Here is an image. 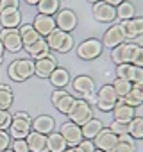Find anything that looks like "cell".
Listing matches in <instances>:
<instances>
[{
	"mask_svg": "<svg viewBox=\"0 0 143 152\" xmlns=\"http://www.w3.org/2000/svg\"><path fill=\"white\" fill-rule=\"evenodd\" d=\"M47 45L50 50H55V52H61V54H66L74 48V36L70 32H64V31H59V29H54L47 38H45Z\"/></svg>",
	"mask_w": 143,
	"mask_h": 152,
	"instance_id": "obj_1",
	"label": "cell"
},
{
	"mask_svg": "<svg viewBox=\"0 0 143 152\" xmlns=\"http://www.w3.org/2000/svg\"><path fill=\"white\" fill-rule=\"evenodd\" d=\"M31 131H32V120H31L29 113H25V111L15 113L11 125H9V136L13 140H22V138H27V134Z\"/></svg>",
	"mask_w": 143,
	"mask_h": 152,
	"instance_id": "obj_2",
	"label": "cell"
},
{
	"mask_svg": "<svg viewBox=\"0 0 143 152\" xmlns=\"http://www.w3.org/2000/svg\"><path fill=\"white\" fill-rule=\"evenodd\" d=\"M9 77L16 83H23L34 75V61L32 59H16L7 68Z\"/></svg>",
	"mask_w": 143,
	"mask_h": 152,
	"instance_id": "obj_3",
	"label": "cell"
},
{
	"mask_svg": "<svg viewBox=\"0 0 143 152\" xmlns=\"http://www.w3.org/2000/svg\"><path fill=\"white\" fill-rule=\"evenodd\" d=\"M68 118H70V122H74L77 125H84L88 120L93 118V109L84 99H75L72 109L68 111Z\"/></svg>",
	"mask_w": 143,
	"mask_h": 152,
	"instance_id": "obj_4",
	"label": "cell"
},
{
	"mask_svg": "<svg viewBox=\"0 0 143 152\" xmlns=\"http://www.w3.org/2000/svg\"><path fill=\"white\" fill-rule=\"evenodd\" d=\"M102 50H104V45H102L100 39H97V38H88V39H84V41L77 47V56H79L81 59H84V61H93V59H97V57L102 54Z\"/></svg>",
	"mask_w": 143,
	"mask_h": 152,
	"instance_id": "obj_5",
	"label": "cell"
},
{
	"mask_svg": "<svg viewBox=\"0 0 143 152\" xmlns=\"http://www.w3.org/2000/svg\"><path fill=\"white\" fill-rule=\"evenodd\" d=\"M116 100H118V95L115 93V88H113L111 84H104V86L97 91V104H95V106H97L100 111L107 113V111H113Z\"/></svg>",
	"mask_w": 143,
	"mask_h": 152,
	"instance_id": "obj_6",
	"label": "cell"
},
{
	"mask_svg": "<svg viewBox=\"0 0 143 152\" xmlns=\"http://www.w3.org/2000/svg\"><path fill=\"white\" fill-rule=\"evenodd\" d=\"M123 41H127V36H125L122 23H113L102 36V45L106 48H115L116 45H120Z\"/></svg>",
	"mask_w": 143,
	"mask_h": 152,
	"instance_id": "obj_7",
	"label": "cell"
},
{
	"mask_svg": "<svg viewBox=\"0 0 143 152\" xmlns=\"http://www.w3.org/2000/svg\"><path fill=\"white\" fill-rule=\"evenodd\" d=\"M0 41H2V45H4V48L7 52H13V54L20 52L23 48L18 29H2L0 31Z\"/></svg>",
	"mask_w": 143,
	"mask_h": 152,
	"instance_id": "obj_8",
	"label": "cell"
},
{
	"mask_svg": "<svg viewBox=\"0 0 143 152\" xmlns=\"http://www.w3.org/2000/svg\"><path fill=\"white\" fill-rule=\"evenodd\" d=\"M136 43H129V41H123L120 45H116L115 48H111V61L115 64H122V63H131L132 59V54L136 50Z\"/></svg>",
	"mask_w": 143,
	"mask_h": 152,
	"instance_id": "obj_9",
	"label": "cell"
},
{
	"mask_svg": "<svg viewBox=\"0 0 143 152\" xmlns=\"http://www.w3.org/2000/svg\"><path fill=\"white\" fill-rule=\"evenodd\" d=\"M61 136L64 138V141L68 143V147H77L82 140V131H81V125L74 124V122H64L59 129Z\"/></svg>",
	"mask_w": 143,
	"mask_h": 152,
	"instance_id": "obj_10",
	"label": "cell"
},
{
	"mask_svg": "<svg viewBox=\"0 0 143 152\" xmlns=\"http://www.w3.org/2000/svg\"><path fill=\"white\" fill-rule=\"evenodd\" d=\"M54 20H55V27L59 31H64V32H72L77 27V15L72 9H61V11H57L55 16H54Z\"/></svg>",
	"mask_w": 143,
	"mask_h": 152,
	"instance_id": "obj_11",
	"label": "cell"
},
{
	"mask_svg": "<svg viewBox=\"0 0 143 152\" xmlns=\"http://www.w3.org/2000/svg\"><path fill=\"white\" fill-rule=\"evenodd\" d=\"M74 102H75V97H72V95H70L66 90H63V88H55V91L52 93V104H54V107H55L59 113H63V115H68V111L72 109Z\"/></svg>",
	"mask_w": 143,
	"mask_h": 152,
	"instance_id": "obj_12",
	"label": "cell"
},
{
	"mask_svg": "<svg viewBox=\"0 0 143 152\" xmlns=\"http://www.w3.org/2000/svg\"><path fill=\"white\" fill-rule=\"evenodd\" d=\"M91 13H93V18L100 23H111L116 20V9L106 2H95L93 7H91Z\"/></svg>",
	"mask_w": 143,
	"mask_h": 152,
	"instance_id": "obj_13",
	"label": "cell"
},
{
	"mask_svg": "<svg viewBox=\"0 0 143 152\" xmlns=\"http://www.w3.org/2000/svg\"><path fill=\"white\" fill-rule=\"evenodd\" d=\"M93 143H95V147L98 148V150H104V152H111L113 150V147L118 143V136L107 127H102V131L93 138Z\"/></svg>",
	"mask_w": 143,
	"mask_h": 152,
	"instance_id": "obj_14",
	"label": "cell"
},
{
	"mask_svg": "<svg viewBox=\"0 0 143 152\" xmlns=\"http://www.w3.org/2000/svg\"><path fill=\"white\" fill-rule=\"evenodd\" d=\"M55 68H57V61H55V57L52 54L34 61V75H38V77H41V79H48L50 73Z\"/></svg>",
	"mask_w": 143,
	"mask_h": 152,
	"instance_id": "obj_15",
	"label": "cell"
},
{
	"mask_svg": "<svg viewBox=\"0 0 143 152\" xmlns=\"http://www.w3.org/2000/svg\"><path fill=\"white\" fill-rule=\"evenodd\" d=\"M72 88L74 91H77L82 99L90 93H95L97 91V86H95V81L90 77V75H77V77L72 81Z\"/></svg>",
	"mask_w": 143,
	"mask_h": 152,
	"instance_id": "obj_16",
	"label": "cell"
},
{
	"mask_svg": "<svg viewBox=\"0 0 143 152\" xmlns=\"http://www.w3.org/2000/svg\"><path fill=\"white\" fill-rule=\"evenodd\" d=\"M32 27L36 29V32L41 36V38H47L54 29H57L55 27V20H54V16H48V15H36V18H34V22H32Z\"/></svg>",
	"mask_w": 143,
	"mask_h": 152,
	"instance_id": "obj_17",
	"label": "cell"
},
{
	"mask_svg": "<svg viewBox=\"0 0 143 152\" xmlns=\"http://www.w3.org/2000/svg\"><path fill=\"white\" fill-rule=\"evenodd\" d=\"M113 115H115V120L116 122H122V124H129L134 116H136V107H131L123 102V99L118 97L115 107H113Z\"/></svg>",
	"mask_w": 143,
	"mask_h": 152,
	"instance_id": "obj_18",
	"label": "cell"
},
{
	"mask_svg": "<svg viewBox=\"0 0 143 152\" xmlns=\"http://www.w3.org/2000/svg\"><path fill=\"white\" fill-rule=\"evenodd\" d=\"M22 23L20 9H4L0 11V25L4 29H18Z\"/></svg>",
	"mask_w": 143,
	"mask_h": 152,
	"instance_id": "obj_19",
	"label": "cell"
},
{
	"mask_svg": "<svg viewBox=\"0 0 143 152\" xmlns=\"http://www.w3.org/2000/svg\"><path fill=\"white\" fill-rule=\"evenodd\" d=\"M27 145H29V152H48L47 148V134L31 131L25 138Z\"/></svg>",
	"mask_w": 143,
	"mask_h": 152,
	"instance_id": "obj_20",
	"label": "cell"
},
{
	"mask_svg": "<svg viewBox=\"0 0 143 152\" xmlns=\"http://www.w3.org/2000/svg\"><path fill=\"white\" fill-rule=\"evenodd\" d=\"M120 23H122V27L125 31L127 41L143 34V16H134V18L125 20V22H120Z\"/></svg>",
	"mask_w": 143,
	"mask_h": 152,
	"instance_id": "obj_21",
	"label": "cell"
},
{
	"mask_svg": "<svg viewBox=\"0 0 143 152\" xmlns=\"http://www.w3.org/2000/svg\"><path fill=\"white\" fill-rule=\"evenodd\" d=\"M55 129V122L48 115H39L32 120V131L41 132V134H50Z\"/></svg>",
	"mask_w": 143,
	"mask_h": 152,
	"instance_id": "obj_22",
	"label": "cell"
},
{
	"mask_svg": "<svg viewBox=\"0 0 143 152\" xmlns=\"http://www.w3.org/2000/svg\"><path fill=\"white\" fill-rule=\"evenodd\" d=\"M23 48H25V52H27L31 57H34V59H41V57H45V56L50 54V48H48L45 38H39L38 41H34V43H31V45H27V47H23Z\"/></svg>",
	"mask_w": 143,
	"mask_h": 152,
	"instance_id": "obj_23",
	"label": "cell"
},
{
	"mask_svg": "<svg viewBox=\"0 0 143 152\" xmlns=\"http://www.w3.org/2000/svg\"><path fill=\"white\" fill-rule=\"evenodd\" d=\"M122 99H123V102H125L127 106H131V107L141 106V104H143V84H132L131 91H129L125 97H122Z\"/></svg>",
	"mask_w": 143,
	"mask_h": 152,
	"instance_id": "obj_24",
	"label": "cell"
},
{
	"mask_svg": "<svg viewBox=\"0 0 143 152\" xmlns=\"http://www.w3.org/2000/svg\"><path fill=\"white\" fill-rule=\"evenodd\" d=\"M48 79H50V83H52L54 88H64V86L70 84V72H68L66 68L57 66V68L50 73Z\"/></svg>",
	"mask_w": 143,
	"mask_h": 152,
	"instance_id": "obj_25",
	"label": "cell"
},
{
	"mask_svg": "<svg viewBox=\"0 0 143 152\" xmlns=\"http://www.w3.org/2000/svg\"><path fill=\"white\" fill-rule=\"evenodd\" d=\"M66 147H68V143L64 141L61 132L52 131L50 134H47V148H48V152H63Z\"/></svg>",
	"mask_w": 143,
	"mask_h": 152,
	"instance_id": "obj_26",
	"label": "cell"
},
{
	"mask_svg": "<svg viewBox=\"0 0 143 152\" xmlns=\"http://www.w3.org/2000/svg\"><path fill=\"white\" fill-rule=\"evenodd\" d=\"M18 32H20V38H22V43H23V47H27V45H31V43H34V41H38V39L41 38V36L36 32V29L32 27V23L20 25Z\"/></svg>",
	"mask_w": 143,
	"mask_h": 152,
	"instance_id": "obj_27",
	"label": "cell"
},
{
	"mask_svg": "<svg viewBox=\"0 0 143 152\" xmlns=\"http://www.w3.org/2000/svg\"><path fill=\"white\" fill-rule=\"evenodd\" d=\"M102 122L100 120H97V118H91V120H88L84 125H81V131H82V138H86V140H93L100 131H102Z\"/></svg>",
	"mask_w": 143,
	"mask_h": 152,
	"instance_id": "obj_28",
	"label": "cell"
},
{
	"mask_svg": "<svg viewBox=\"0 0 143 152\" xmlns=\"http://www.w3.org/2000/svg\"><path fill=\"white\" fill-rule=\"evenodd\" d=\"M115 9H116V18L120 22H125V20H131V18L136 16V7H134V4L129 2V0H123V2L118 4Z\"/></svg>",
	"mask_w": 143,
	"mask_h": 152,
	"instance_id": "obj_29",
	"label": "cell"
},
{
	"mask_svg": "<svg viewBox=\"0 0 143 152\" xmlns=\"http://www.w3.org/2000/svg\"><path fill=\"white\" fill-rule=\"evenodd\" d=\"M59 4H61V0H39L36 6H38V13L39 15L54 16L59 11Z\"/></svg>",
	"mask_w": 143,
	"mask_h": 152,
	"instance_id": "obj_30",
	"label": "cell"
},
{
	"mask_svg": "<svg viewBox=\"0 0 143 152\" xmlns=\"http://www.w3.org/2000/svg\"><path fill=\"white\" fill-rule=\"evenodd\" d=\"M15 100V93L7 84H0V109H9Z\"/></svg>",
	"mask_w": 143,
	"mask_h": 152,
	"instance_id": "obj_31",
	"label": "cell"
},
{
	"mask_svg": "<svg viewBox=\"0 0 143 152\" xmlns=\"http://www.w3.org/2000/svg\"><path fill=\"white\" fill-rule=\"evenodd\" d=\"M129 134L134 140H143V116H134L129 122Z\"/></svg>",
	"mask_w": 143,
	"mask_h": 152,
	"instance_id": "obj_32",
	"label": "cell"
},
{
	"mask_svg": "<svg viewBox=\"0 0 143 152\" xmlns=\"http://www.w3.org/2000/svg\"><path fill=\"white\" fill-rule=\"evenodd\" d=\"M111 86L115 88V93L122 99V97H125V95L131 91L132 83H131V81H127V79H120V77H116V79H115V83H113Z\"/></svg>",
	"mask_w": 143,
	"mask_h": 152,
	"instance_id": "obj_33",
	"label": "cell"
},
{
	"mask_svg": "<svg viewBox=\"0 0 143 152\" xmlns=\"http://www.w3.org/2000/svg\"><path fill=\"white\" fill-rule=\"evenodd\" d=\"M132 73H134V64H131V63H122L116 66V77H120V79L132 81Z\"/></svg>",
	"mask_w": 143,
	"mask_h": 152,
	"instance_id": "obj_34",
	"label": "cell"
},
{
	"mask_svg": "<svg viewBox=\"0 0 143 152\" xmlns=\"http://www.w3.org/2000/svg\"><path fill=\"white\" fill-rule=\"evenodd\" d=\"M111 152H136V143L134 141H118Z\"/></svg>",
	"mask_w": 143,
	"mask_h": 152,
	"instance_id": "obj_35",
	"label": "cell"
},
{
	"mask_svg": "<svg viewBox=\"0 0 143 152\" xmlns=\"http://www.w3.org/2000/svg\"><path fill=\"white\" fill-rule=\"evenodd\" d=\"M11 120H13V115H11L7 109H0V129H2V131L9 129Z\"/></svg>",
	"mask_w": 143,
	"mask_h": 152,
	"instance_id": "obj_36",
	"label": "cell"
},
{
	"mask_svg": "<svg viewBox=\"0 0 143 152\" xmlns=\"http://www.w3.org/2000/svg\"><path fill=\"white\" fill-rule=\"evenodd\" d=\"M9 148H13L15 152H29V145H27L25 138H22V140H13L11 145H9Z\"/></svg>",
	"mask_w": 143,
	"mask_h": 152,
	"instance_id": "obj_37",
	"label": "cell"
},
{
	"mask_svg": "<svg viewBox=\"0 0 143 152\" xmlns=\"http://www.w3.org/2000/svg\"><path fill=\"white\" fill-rule=\"evenodd\" d=\"M77 150H79V152H95L97 147H95L93 140H86V138H82L81 143L77 145Z\"/></svg>",
	"mask_w": 143,
	"mask_h": 152,
	"instance_id": "obj_38",
	"label": "cell"
},
{
	"mask_svg": "<svg viewBox=\"0 0 143 152\" xmlns=\"http://www.w3.org/2000/svg\"><path fill=\"white\" fill-rule=\"evenodd\" d=\"M116 136H120V134H125V132H129V124H122V122H116V120H113V124H111V127H109Z\"/></svg>",
	"mask_w": 143,
	"mask_h": 152,
	"instance_id": "obj_39",
	"label": "cell"
},
{
	"mask_svg": "<svg viewBox=\"0 0 143 152\" xmlns=\"http://www.w3.org/2000/svg\"><path fill=\"white\" fill-rule=\"evenodd\" d=\"M131 64L143 68V47H139V45L136 47V50L132 54V59H131Z\"/></svg>",
	"mask_w": 143,
	"mask_h": 152,
	"instance_id": "obj_40",
	"label": "cell"
},
{
	"mask_svg": "<svg viewBox=\"0 0 143 152\" xmlns=\"http://www.w3.org/2000/svg\"><path fill=\"white\" fill-rule=\"evenodd\" d=\"M9 145H11V136H9V132L0 129V152L6 150V148H9Z\"/></svg>",
	"mask_w": 143,
	"mask_h": 152,
	"instance_id": "obj_41",
	"label": "cell"
},
{
	"mask_svg": "<svg viewBox=\"0 0 143 152\" xmlns=\"http://www.w3.org/2000/svg\"><path fill=\"white\" fill-rule=\"evenodd\" d=\"M20 0H0V11L4 9H18Z\"/></svg>",
	"mask_w": 143,
	"mask_h": 152,
	"instance_id": "obj_42",
	"label": "cell"
},
{
	"mask_svg": "<svg viewBox=\"0 0 143 152\" xmlns=\"http://www.w3.org/2000/svg\"><path fill=\"white\" fill-rule=\"evenodd\" d=\"M132 84H143V68L134 66V73H132Z\"/></svg>",
	"mask_w": 143,
	"mask_h": 152,
	"instance_id": "obj_43",
	"label": "cell"
},
{
	"mask_svg": "<svg viewBox=\"0 0 143 152\" xmlns=\"http://www.w3.org/2000/svg\"><path fill=\"white\" fill-rule=\"evenodd\" d=\"M84 100H86L90 106H95V104H97V91H95V93H90V95H86V97H84Z\"/></svg>",
	"mask_w": 143,
	"mask_h": 152,
	"instance_id": "obj_44",
	"label": "cell"
},
{
	"mask_svg": "<svg viewBox=\"0 0 143 152\" xmlns=\"http://www.w3.org/2000/svg\"><path fill=\"white\" fill-rule=\"evenodd\" d=\"M102 2H106V4H109V6H113V7H116L118 4L123 2V0H102Z\"/></svg>",
	"mask_w": 143,
	"mask_h": 152,
	"instance_id": "obj_45",
	"label": "cell"
},
{
	"mask_svg": "<svg viewBox=\"0 0 143 152\" xmlns=\"http://www.w3.org/2000/svg\"><path fill=\"white\" fill-rule=\"evenodd\" d=\"M4 52H6V48H4L2 41H0V64H2V59H4Z\"/></svg>",
	"mask_w": 143,
	"mask_h": 152,
	"instance_id": "obj_46",
	"label": "cell"
},
{
	"mask_svg": "<svg viewBox=\"0 0 143 152\" xmlns=\"http://www.w3.org/2000/svg\"><path fill=\"white\" fill-rule=\"evenodd\" d=\"M63 152H79V150H77V147H66Z\"/></svg>",
	"mask_w": 143,
	"mask_h": 152,
	"instance_id": "obj_47",
	"label": "cell"
},
{
	"mask_svg": "<svg viewBox=\"0 0 143 152\" xmlns=\"http://www.w3.org/2000/svg\"><path fill=\"white\" fill-rule=\"evenodd\" d=\"M25 2H27V4H29V6H36V4H38V2H39V0H25Z\"/></svg>",
	"mask_w": 143,
	"mask_h": 152,
	"instance_id": "obj_48",
	"label": "cell"
},
{
	"mask_svg": "<svg viewBox=\"0 0 143 152\" xmlns=\"http://www.w3.org/2000/svg\"><path fill=\"white\" fill-rule=\"evenodd\" d=\"M86 2H91V4H95V2H100V0H86Z\"/></svg>",
	"mask_w": 143,
	"mask_h": 152,
	"instance_id": "obj_49",
	"label": "cell"
},
{
	"mask_svg": "<svg viewBox=\"0 0 143 152\" xmlns=\"http://www.w3.org/2000/svg\"><path fill=\"white\" fill-rule=\"evenodd\" d=\"M2 152H15L13 148H6V150H2Z\"/></svg>",
	"mask_w": 143,
	"mask_h": 152,
	"instance_id": "obj_50",
	"label": "cell"
},
{
	"mask_svg": "<svg viewBox=\"0 0 143 152\" xmlns=\"http://www.w3.org/2000/svg\"><path fill=\"white\" fill-rule=\"evenodd\" d=\"M95 152H104V150H98V148H97V150H95Z\"/></svg>",
	"mask_w": 143,
	"mask_h": 152,
	"instance_id": "obj_51",
	"label": "cell"
}]
</instances>
